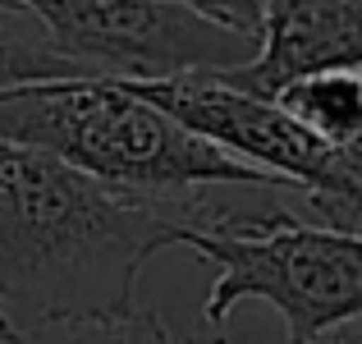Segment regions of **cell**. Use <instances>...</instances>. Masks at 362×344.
Listing matches in <instances>:
<instances>
[{
	"label": "cell",
	"instance_id": "2",
	"mask_svg": "<svg viewBox=\"0 0 362 344\" xmlns=\"http://www.w3.org/2000/svg\"><path fill=\"white\" fill-rule=\"evenodd\" d=\"M0 138L46 151L88 179L124 193H197V188L284 184L225 156L165 110L147 106L115 79H55L0 92Z\"/></svg>",
	"mask_w": 362,
	"mask_h": 344
},
{
	"label": "cell",
	"instance_id": "6",
	"mask_svg": "<svg viewBox=\"0 0 362 344\" xmlns=\"http://www.w3.org/2000/svg\"><path fill=\"white\" fill-rule=\"evenodd\" d=\"M362 69V0H262L257 55L216 79L262 101L293 79Z\"/></svg>",
	"mask_w": 362,
	"mask_h": 344
},
{
	"label": "cell",
	"instance_id": "4",
	"mask_svg": "<svg viewBox=\"0 0 362 344\" xmlns=\"http://www.w3.org/2000/svg\"><path fill=\"white\" fill-rule=\"evenodd\" d=\"M46 23L60 55L88 79L156 83L179 74L239 69L257 37L193 14L175 0H23Z\"/></svg>",
	"mask_w": 362,
	"mask_h": 344
},
{
	"label": "cell",
	"instance_id": "1",
	"mask_svg": "<svg viewBox=\"0 0 362 344\" xmlns=\"http://www.w3.org/2000/svg\"><path fill=\"white\" fill-rule=\"evenodd\" d=\"M247 193L252 188L124 193L0 138V312L9 340L55 321L138 308L133 285L142 262L184 243V234L225 229Z\"/></svg>",
	"mask_w": 362,
	"mask_h": 344
},
{
	"label": "cell",
	"instance_id": "8",
	"mask_svg": "<svg viewBox=\"0 0 362 344\" xmlns=\"http://www.w3.org/2000/svg\"><path fill=\"white\" fill-rule=\"evenodd\" d=\"M55 79H88V74L69 55H60L46 23L23 0H0V92Z\"/></svg>",
	"mask_w": 362,
	"mask_h": 344
},
{
	"label": "cell",
	"instance_id": "7",
	"mask_svg": "<svg viewBox=\"0 0 362 344\" xmlns=\"http://www.w3.org/2000/svg\"><path fill=\"white\" fill-rule=\"evenodd\" d=\"M275 106L293 124L312 133L326 147L358 138L362 133V74L358 69H330V74H308L293 79L275 92Z\"/></svg>",
	"mask_w": 362,
	"mask_h": 344
},
{
	"label": "cell",
	"instance_id": "5",
	"mask_svg": "<svg viewBox=\"0 0 362 344\" xmlns=\"http://www.w3.org/2000/svg\"><path fill=\"white\" fill-rule=\"evenodd\" d=\"M124 88L133 97H142L147 106L165 110L188 133L221 147L225 156L243 161V166L262 170V175L284 179L298 197L326 188L330 147L317 142L303 124H293L275 101L230 88L216 74H179V79L124 83Z\"/></svg>",
	"mask_w": 362,
	"mask_h": 344
},
{
	"label": "cell",
	"instance_id": "11",
	"mask_svg": "<svg viewBox=\"0 0 362 344\" xmlns=\"http://www.w3.org/2000/svg\"><path fill=\"white\" fill-rule=\"evenodd\" d=\"M0 340H9V326H5V312H0Z\"/></svg>",
	"mask_w": 362,
	"mask_h": 344
},
{
	"label": "cell",
	"instance_id": "3",
	"mask_svg": "<svg viewBox=\"0 0 362 344\" xmlns=\"http://www.w3.org/2000/svg\"><path fill=\"white\" fill-rule=\"evenodd\" d=\"M184 243L221 266L202 308L216 331L247 299L280 312L289 344H317L362 321V234L298 221L293 207H280L247 229L184 234Z\"/></svg>",
	"mask_w": 362,
	"mask_h": 344
},
{
	"label": "cell",
	"instance_id": "13",
	"mask_svg": "<svg viewBox=\"0 0 362 344\" xmlns=\"http://www.w3.org/2000/svg\"><path fill=\"white\" fill-rule=\"evenodd\" d=\"M326 344H330V340H326Z\"/></svg>",
	"mask_w": 362,
	"mask_h": 344
},
{
	"label": "cell",
	"instance_id": "9",
	"mask_svg": "<svg viewBox=\"0 0 362 344\" xmlns=\"http://www.w3.org/2000/svg\"><path fill=\"white\" fill-rule=\"evenodd\" d=\"M0 344H179V340L151 308H129L115 312V317H78V321L37 326Z\"/></svg>",
	"mask_w": 362,
	"mask_h": 344
},
{
	"label": "cell",
	"instance_id": "12",
	"mask_svg": "<svg viewBox=\"0 0 362 344\" xmlns=\"http://www.w3.org/2000/svg\"><path fill=\"white\" fill-rule=\"evenodd\" d=\"M358 74H362V69H358Z\"/></svg>",
	"mask_w": 362,
	"mask_h": 344
},
{
	"label": "cell",
	"instance_id": "10",
	"mask_svg": "<svg viewBox=\"0 0 362 344\" xmlns=\"http://www.w3.org/2000/svg\"><path fill=\"white\" fill-rule=\"evenodd\" d=\"M175 5L193 9V14L211 18V23L234 28V33H247V37H257V28H262V0H175Z\"/></svg>",
	"mask_w": 362,
	"mask_h": 344
}]
</instances>
